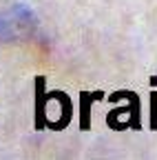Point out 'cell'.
Here are the masks:
<instances>
[{
    "instance_id": "cell-1",
    "label": "cell",
    "mask_w": 157,
    "mask_h": 160,
    "mask_svg": "<svg viewBox=\"0 0 157 160\" xmlns=\"http://www.w3.org/2000/svg\"><path fill=\"white\" fill-rule=\"evenodd\" d=\"M35 29V16L29 7L16 5L7 11H0V42H18L29 38Z\"/></svg>"
}]
</instances>
